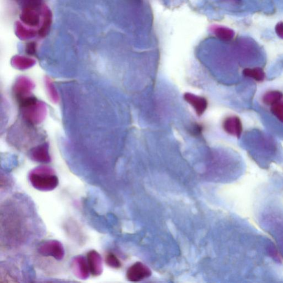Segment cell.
Here are the masks:
<instances>
[{
    "label": "cell",
    "mask_w": 283,
    "mask_h": 283,
    "mask_svg": "<svg viewBox=\"0 0 283 283\" xmlns=\"http://www.w3.org/2000/svg\"><path fill=\"white\" fill-rule=\"evenodd\" d=\"M33 187L40 191H52L58 187L59 180L54 171L47 167H40L33 170L29 176Z\"/></svg>",
    "instance_id": "6da1fadb"
},
{
    "label": "cell",
    "mask_w": 283,
    "mask_h": 283,
    "mask_svg": "<svg viewBox=\"0 0 283 283\" xmlns=\"http://www.w3.org/2000/svg\"><path fill=\"white\" fill-rule=\"evenodd\" d=\"M22 109L24 118L32 124H39L44 120L47 114L46 105L38 101Z\"/></svg>",
    "instance_id": "7a4b0ae2"
},
{
    "label": "cell",
    "mask_w": 283,
    "mask_h": 283,
    "mask_svg": "<svg viewBox=\"0 0 283 283\" xmlns=\"http://www.w3.org/2000/svg\"><path fill=\"white\" fill-rule=\"evenodd\" d=\"M38 252L44 256L54 257L57 260H62L65 254L62 244L55 240L44 242L39 245Z\"/></svg>",
    "instance_id": "3957f363"
},
{
    "label": "cell",
    "mask_w": 283,
    "mask_h": 283,
    "mask_svg": "<svg viewBox=\"0 0 283 283\" xmlns=\"http://www.w3.org/2000/svg\"><path fill=\"white\" fill-rule=\"evenodd\" d=\"M151 274V270L148 266L141 262H137L127 270V278L129 281L137 282L149 278Z\"/></svg>",
    "instance_id": "277c9868"
},
{
    "label": "cell",
    "mask_w": 283,
    "mask_h": 283,
    "mask_svg": "<svg viewBox=\"0 0 283 283\" xmlns=\"http://www.w3.org/2000/svg\"><path fill=\"white\" fill-rule=\"evenodd\" d=\"M34 88L32 82L26 77H21L16 82L14 91L18 100L31 96L30 92Z\"/></svg>",
    "instance_id": "5b68a950"
},
{
    "label": "cell",
    "mask_w": 283,
    "mask_h": 283,
    "mask_svg": "<svg viewBox=\"0 0 283 283\" xmlns=\"http://www.w3.org/2000/svg\"><path fill=\"white\" fill-rule=\"evenodd\" d=\"M87 262L90 272L92 276L94 277L100 276L102 273V262L99 253L95 250L88 252Z\"/></svg>",
    "instance_id": "8992f818"
},
{
    "label": "cell",
    "mask_w": 283,
    "mask_h": 283,
    "mask_svg": "<svg viewBox=\"0 0 283 283\" xmlns=\"http://www.w3.org/2000/svg\"><path fill=\"white\" fill-rule=\"evenodd\" d=\"M184 98L194 108L198 116L202 115L206 111L208 107V101L206 98L196 96L191 93H186L184 94Z\"/></svg>",
    "instance_id": "52a82bcc"
},
{
    "label": "cell",
    "mask_w": 283,
    "mask_h": 283,
    "mask_svg": "<svg viewBox=\"0 0 283 283\" xmlns=\"http://www.w3.org/2000/svg\"><path fill=\"white\" fill-rule=\"evenodd\" d=\"M225 132L237 137H240L243 132V125L240 119L236 116H230L225 119L223 123Z\"/></svg>",
    "instance_id": "ba28073f"
},
{
    "label": "cell",
    "mask_w": 283,
    "mask_h": 283,
    "mask_svg": "<svg viewBox=\"0 0 283 283\" xmlns=\"http://www.w3.org/2000/svg\"><path fill=\"white\" fill-rule=\"evenodd\" d=\"M72 267L74 273L81 280H85L89 276L90 270L87 260L83 257L75 258L73 262Z\"/></svg>",
    "instance_id": "9c48e42d"
},
{
    "label": "cell",
    "mask_w": 283,
    "mask_h": 283,
    "mask_svg": "<svg viewBox=\"0 0 283 283\" xmlns=\"http://www.w3.org/2000/svg\"><path fill=\"white\" fill-rule=\"evenodd\" d=\"M32 157L38 162L48 163L51 161L47 147L44 146H39L33 151Z\"/></svg>",
    "instance_id": "30bf717a"
},
{
    "label": "cell",
    "mask_w": 283,
    "mask_h": 283,
    "mask_svg": "<svg viewBox=\"0 0 283 283\" xmlns=\"http://www.w3.org/2000/svg\"><path fill=\"white\" fill-rule=\"evenodd\" d=\"M244 75L258 81H263L265 77V74L261 68H247L243 71Z\"/></svg>",
    "instance_id": "8fae6325"
},
{
    "label": "cell",
    "mask_w": 283,
    "mask_h": 283,
    "mask_svg": "<svg viewBox=\"0 0 283 283\" xmlns=\"http://www.w3.org/2000/svg\"><path fill=\"white\" fill-rule=\"evenodd\" d=\"M283 97V95L281 92H269L264 96V101L266 105L273 106L281 102Z\"/></svg>",
    "instance_id": "7c38bea8"
},
{
    "label": "cell",
    "mask_w": 283,
    "mask_h": 283,
    "mask_svg": "<svg viewBox=\"0 0 283 283\" xmlns=\"http://www.w3.org/2000/svg\"><path fill=\"white\" fill-rule=\"evenodd\" d=\"M214 31L217 38L224 41L230 40L234 36L233 31L223 27H217Z\"/></svg>",
    "instance_id": "4fadbf2b"
},
{
    "label": "cell",
    "mask_w": 283,
    "mask_h": 283,
    "mask_svg": "<svg viewBox=\"0 0 283 283\" xmlns=\"http://www.w3.org/2000/svg\"><path fill=\"white\" fill-rule=\"evenodd\" d=\"M106 264L110 267L117 269L121 266V263L117 257L113 253H109L106 256Z\"/></svg>",
    "instance_id": "5bb4252c"
},
{
    "label": "cell",
    "mask_w": 283,
    "mask_h": 283,
    "mask_svg": "<svg viewBox=\"0 0 283 283\" xmlns=\"http://www.w3.org/2000/svg\"><path fill=\"white\" fill-rule=\"evenodd\" d=\"M34 65V61L28 59H16L15 61L14 65L16 68H19V69H25L29 68Z\"/></svg>",
    "instance_id": "9a60e30c"
},
{
    "label": "cell",
    "mask_w": 283,
    "mask_h": 283,
    "mask_svg": "<svg viewBox=\"0 0 283 283\" xmlns=\"http://www.w3.org/2000/svg\"><path fill=\"white\" fill-rule=\"evenodd\" d=\"M272 112L275 116L283 122V102H280L272 108Z\"/></svg>",
    "instance_id": "2e32d148"
},
{
    "label": "cell",
    "mask_w": 283,
    "mask_h": 283,
    "mask_svg": "<svg viewBox=\"0 0 283 283\" xmlns=\"http://www.w3.org/2000/svg\"><path fill=\"white\" fill-rule=\"evenodd\" d=\"M47 88L49 94V96L51 97L52 100L54 102L58 101V95L57 93L54 86L53 85L50 80H48L47 81Z\"/></svg>",
    "instance_id": "e0dca14e"
},
{
    "label": "cell",
    "mask_w": 283,
    "mask_h": 283,
    "mask_svg": "<svg viewBox=\"0 0 283 283\" xmlns=\"http://www.w3.org/2000/svg\"><path fill=\"white\" fill-rule=\"evenodd\" d=\"M277 34L281 38H283V23L281 22L277 24L276 28Z\"/></svg>",
    "instance_id": "ac0fdd59"
}]
</instances>
